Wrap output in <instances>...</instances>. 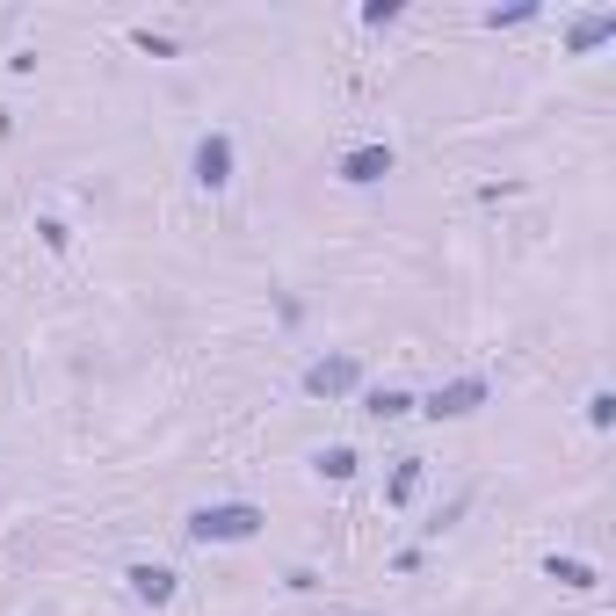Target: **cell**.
Here are the masks:
<instances>
[{"mask_svg":"<svg viewBox=\"0 0 616 616\" xmlns=\"http://www.w3.org/2000/svg\"><path fill=\"white\" fill-rule=\"evenodd\" d=\"M544 573H551V581H559V587H573V595H587V587H602V573H595V565H587V559H559V551H551V559H544Z\"/></svg>","mask_w":616,"mask_h":616,"instance_id":"8","label":"cell"},{"mask_svg":"<svg viewBox=\"0 0 616 616\" xmlns=\"http://www.w3.org/2000/svg\"><path fill=\"white\" fill-rule=\"evenodd\" d=\"M196 182H204V189H226L232 182V139L226 131H204V139H196Z\"/></svg>","mask_w":616,"mask_h":616,"instance_id":"4","label":"cell"},{"mask_svg":"<svg viewBox=\"0 0 616 616\" xmlns=\"http://www.w3.org/2000/svg\"><path fill=\"white\" fill-rule=\"evenodd\" d=\"M479 406H486V377H450L421 414L428 421H464V414H479Z\"/></svg>","mask_w":616,"mask_h":616,"instance_id":"3","label":"cell"},{"mask_svg":"<svg viewBox=\"0 0 616 616\" xmlns=\"http://www.w3.org/2000/svg\"><path fill=\"white\" fill-rule=\"evenodd\" d=\"M363 406L377 414V421H399V414H414V392H399V385H377Z\"/></svg>","mask_w":616,"mask_h":616,"instance_id":"9","label":"cell"},{"mask_svg":"<svg viewBox=\"0 0 616 616\" xmlns=\"http://www.w3.org/2000/svg\"><path fill=\"white\" fill-rule=\"evenodd\" d=\"M262 522L268 515L254 508V501H211V508H196L182 529H189L196 544H246V537H262Z\"/></svg>","mask_w":616,"mask_h":616,"instance_id":"1","label":"cell"},{"mask_svg":"<svg viewBox=\"0 0 616 616\" xmlns=\"http://www.w3.org/2000/svg\"><path fill=\"white\" fill-rule=\"evenodd\" d=\"M363 385V363H355V355H319L312 370H305V392H312V399H341V392H355Z\"/></svg>","mask_w":616,"mask_h":616,"instance_id":"2","label":"cell"},{"mask_svg":"<svg viewBox=\"0 0 616 616\" xmlns=\"http://www.w3.org/2000/svg\"><path fill=\"white\" fill-rule=\"evenodd\" d=\"M363 22H370V30H392V22H399V0H370Z\"/></svg>","mask_w":616,"mask_h":616,"instance_id":"14","label":"cell"},{"mask_svg":"<svg viewBox=\"0 0 616 616\" xmlns=\"http://www.w3.org/2000/svg\"><path fill=\"white\" fill-rule=\"evenodd\" d=\"M392 175V145H355V153H341V182L349 189H370V182Z\"/></svg>","mask_w":616,"mask_h":616,"instance_id":"6","label":"cell"},{"mask_svg":"<svg viewBox=\"0 0 616 616\" xmlns=\"http://www.w3.org/2000/svg\"><path fill=\"white\" fill-rule=\"evenodd\" d=\"M529 15H537V8H529V0H522V8H486V30H522Z\"/></svg>","mask_w":616,"mask_h":616,"instance_id":"12","label":"cell"},{"mask_svg":"<svg viewBox=\"0 0 616 616\" xmlns=\"http://www.w3.org/2000/svg\"><path fill=\"white\" fill-rule=\"evenodd\" d=\"M609 36H616V8H595V15L573 22V36H565V44H573V52H595V44H609Z\"/></svg>","mask_w":616,"mask_h":616,"instance_id":"7","label":"cell"},{"mask_svg":"<svg viewBox=\"0 0 616 616\" xmlns=\"http://www.w3.org/2000/svg\"><path fill=\"white\" fill-rule=\"evenodd\" d=\"M36 232H44V246H52V254H66V246H73V232L58 226V218H44V226H36Z\"/></svg>","mask_w":616,"mask_h":616,"instance_id":"15","label":"cell"},{"mask_svg":"<svg viewBox=\"0 0 616 616\" xmlns=\"http://www.w3.org/2000/svg\"><path fill=\"white\" fill-rule=\"evenodd\" d=\"M616 421V392H595V399H587V428H609Z\"/></svg>","mask_w":616,"mask_h":616,"instance_id":"13","label":"cell"},{"mask_svg":"<svg viewBox=\"0 0 616 616\" xmlns=\"http://www.w3.org/2000/svg\"><path fill=\"white\" fill-rule=\"evenodd\" d=\"M123 581H131V595H139L145 602V609H167V602H175L182 595V581H175V573H167V565H131V573H123Z\"/></svg>","mask_w":616,"mask_h":616,"instance_id":"5","label":"cell"},{"mask_svg":"<svg viewBox=\"0 0 616 616\" xmlns=\"http://www.w3.org/2000/svg\"><path fill=\"white\" fill-rule=\"evenodd\" d=\"M319 479H355V464H363V458H355V450H349V442H334V450H319Z\"/></svg>","mask_w":616,"mask_h":616,"instance_id":"10","label":"cell"},{"mask_svg":"<svg viewBox=\"0 0 616 616\" xmlns=\"http://www.w3.org/2000/svg\"><path fill=\"white\" fill-rule=\"evenodd\" d=\"M421 493V458H399V472H392V508H406Z\"/></svg>","mask_w":616,"mask_h":616,"instance_id":"11","label":"cell"}]
</instances>
